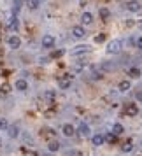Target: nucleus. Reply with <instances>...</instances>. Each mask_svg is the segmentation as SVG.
I'll return each mask as SVG.
<instances>
[{"instance_id": "obj_1", "label": "nucleus", "mask_w": 142, "mask_h": 156, "mask_svg": "<svg viewBox=\"0 0 142 156\" xmlns=\"http://www.w3.org/2000/svg\"><path fill=\"white\" fill-rule=\"evenodd\" d=\"M121 49H123V42L119 39H114L107 44V55H118V53H121Z\"/></svg>"}, {"instance_id": "obj_2", "label": "nucleus", "mask_w": 142, "mask_h": 156, "mask_svg": "<svg viewBox=\"0 0 142 156\" xmlns=\"http://www.w3.org/2000/svg\"><path fill=\"white\" fill-rule=\"evenodd\" d=\"M125 114L130 116V118H135V116L139 114V107H137V104H135V102L126 104V105H125Z\"/></svg>"}, {"instance_id": "obj_3", "label": "nucleus", "mask_w": 142, "mask_h": 156, "mask_svg": "<svg viewBox=\"0 0 142 156\" xmlns=\"http://www.w3.org/2000/svg\"><path fill=\"white\" fill-rule=\"evenodd\" d=\"M62 133H63L65 137H74V135L77 133V130H76V126H74V125H70V123H65L63 126H62Z\"/></svg>"}, {"instance_id": "obj_4", "label": "nucleus", "mask_w": 142, "mask_h": 156, "mask_svg": "<svg viewBox=\"0 0 142 156\" xmlns=\"http://www.w3.org/2000/svg\"><path fill=\"white\" fill-rule=\"evenodd\" d=\"M55 42H56V39L53 35H44L42 37V48H46V49H51V48H55Z\"/></svg>"}, {"instance_id": "obj_5", "label": "nucleus", "mask_w": 142, "mask_h": 156, "mask_svg": "<svg viewBox=\"0 0 142 156\" xmlns=\"http://www.w3.org/2000/svg\"><path fill=\"white\" fill-rule=\"evenodd\" d=\"M142 7V4L139 2V0H128L126 2V9L130 11V12H139Z\"/></svg>"}, {"instance_id": "obj_6", "label": "nucleus", "mask_w": 142, "mask_h": 156, "mask_svg": "<svg viewBox=\"0 0 142 156\" xmlns=\"http://www.w3.org/2000/svg\"><path fill=\"white\" fill-rule=\"evenodd\" d=\"M7 44H9L11 49H20V46H21V39H20L18 35H11L7 39Z\"/></svg>"}, {"instance_id": "obj_7", "label": "nucleus", "mask_w": 142, "mask_h": 156, "mask_svg": "<svg viewBox=\"0 0 142 156\" xmlns=\"http://www.w3.org/2000/svg\"><path fill=\"white\" fill-rule=\"evenodd\" d=\"M7 28L11 30V32H18V30H20V21H18V18H16V16H11V18H9Z\"/></svg>"}, {"instance_id": "obj_8", "label": "nucleus", "mask_w": 142, "mask_h": 156, "mask_svg": "<svg viewBox=\"0 0 142 156\" xmlns=\"http://www.w3.org/2000/svg\"><path fill=\"white\" fill-rule=\"evenodd\" d=\"M58 86L62 88V90H69L72 86V77L70 76H67V77H60L58 79Z\"/></svg>"}, {"instance_id": "obj_9", "label": "nucleus", "mask_w": 142, "mask_h": 156, "mask_svg": "<svg viewBox=\"0 0 142 156\" xmlns=\"http://www.w3.org/2000/svg\"><path fill=\"white\" fill-rule=\"evenodd\" d=\"M7 135H9V139H18L20 137V126L18 125H9Z\"/></svg>"}, {"instance_id": "obj_10", "label": "nucleus", "mask_w": 142, "mask_h": 156, "mask_svg": "<svg viewBox=\"0 0 142 156\" xmlns=\"http://www.w3.org/2000/svg\"><path fill=\"white\" fill-rule=\"evenodd\" d=\"M72 35L76 37V39H84L86 37V30H84V27H74L72 28Z\"/></svg>"}, {"instance_id": "obj_11", "label": "nucleus", "mask_w": 142, "mask_h": 156, "mask_svg": "<svg viewBox=\"0 0 142 156\" xmlns=\"http://www.w3.org/2000/svg\"><path fill=\"white\" fill-rule=\"evenodd\" d=\"M91 48L90 46H76V48H72V55H86V53H90Z\"/></svg>"}, {"instance_id": "obj_12", "label": "nucleus", "mask_w": 142, "mask_h": 156, "mask_svg": "<svg viewBox=\"0 0 142 156\" xmlns=\"http://www.w3.org/2000/svg\"><path fill=\"white\" fill-rule=\"evenodd\" d=\"M14 88L18 91H27V90H28V81H27V79H18L14 83Z\"/></svg>"}, {"instance_id": "obj_13", "label": "nucleus", "mask_w": 142, "mask_h": 156, "mask_svg": "<svg viewBox=\"0 0 142 156\" xmlns=\"http://www.w3.org/2000/svg\"><path fill=\"white\" fill-rule=\"evenodd\" d=\"M77 130V133H81L83 137H88V135L91 133L90 132V126H88V123H79V126L76 128Z\"/></svg>"}, {"instance_id": "obj_14", "label": "nucleus", "mask_w": 142, "mask_h": 156, "mask_svg": "<svg viewBox=\"0 0 142 156\" xmlns=\"http://www.w3.org/2000/svg\"><path fill=\"white\" fill-rule=\"evenodd\" d=\"M81 23H83V27L91 25L93 23V14L91 12H83V14H81Z\"/></svg>"}, {"instance_id": "obj_15", "label": "nucleus", "mask_w": 142, "mask_h": 156, "mask_svg": "<svg viewBox=\"0 0 142 156\" xmlns=\"http://www.w3.org/2000/svg\"><path fill=\"white\" fill-rule=\"evenodd\" d=\"M60 149H62V144H60L58 140H49L48 142V151H49V153H58Z\"/></svg>"}, {"instance_id": "obj_16", "label": "nucleus", "mask_w": 142, "mask_h": 156, "mask_svg": "<svg viewBox=\"0 0 142 156\" xmlns=\"http://www.w3.org/2000/svg\"><path fill=\"white\" fill-rule=\"evenodd\" d=\"M104 142H105V137H104V135L97 133V135H93V137H91V144L95 146V147H100Z\"/></svg>"}, {"instance_id": "obj_17", "label": "nucleus", "mask_w": 142, "mask_h": 156, "mask_svg": "<svg viewBox=\"0 0 142 156\" xmlns=\"http://www.w3.org/2000/svg\"><path fill=\"white\" fill-rule=\"evenodd\" d=\"M142 76V72L139 67H130L128 69V77H132V79H139Z\"/></svg>"}, {"instance_id": "obj_18", "label": "nucleus", "mask_w": 142, "mask_h": 156, "mask_svg": "<svg viewBox=\"0 0 142 156\" xmlns=\"http://www.w3.org/2000/svg\"><path fill=\"white\" fill-rule=\"evenodd\" d=\"M130 88H132V83H130V81H128V79H125V81H121L119 84H118V90H119L121 93L128 91V90H130Z\"/></svg>"}, {"instance_id": "obj_19", "label": "nucleus", "mask_w": 142, "mask_h": 156, "mask_svg": "<svg viewBox=\"0 0 142 156\" xmlns=\"http://www.w3.org/2000/svg\"><path fill=\"white\" fill-rule=\"evenodd\" d=\"M133 151V142L132 140H126L121 144V153H132Z\"/></svg>"}, {"instance_id": "obj_20", "label": "nucleus", "mask_w": 142, "mask_h": 156, "mask_svg": "<svg viewBox=\"0 0 142 156\" xmlns=\"http://www.w3.org/2000/svg\"><path fill=\"white\" fill-rule=\"evenodd\" d=\"M39 5H41V0H27V7L30 11H37Z\"/></svg>"}, {"instance_id": "obj_21", "label": "nucleus", "mask_w": 142, "mask_h": 156, "mask_svg": "<svg viewBox=\"0 0 142 156\" xmlns=\"http://www.w3.org/2000/svg\"><path fill=\"white\" fill-rule=\"evenodd\" d=\"M44 98H46V102H53V100L56 98V93L53 91V90H46L44 91Z\"/></svg>"}, {"instance_id": "obj_22", "label": "nucleus", "mask_w": 142, "mask_h": 156, "mask_svg": "<svg viewBox=\"0 0 142 156\" xmlns=\"http://www.w3.org/2000/svg\"><path fill=\"white\" fill-rule=\"evenodd\" d=\"M98 14H100V18H102V20H107V18L111 16V11H109L107 7H100L98 9Z\"/></svg>"}, {"instance_id": "obj_23", "label": "nucleus", "mask_w": 142, "mask_h": 156, "mask_svg": "<svg viewBox=\"0 0 142 156\" xmlns=\"http://www.w3.org/2000/svg\"><path fill=\"white\" fill-rule=\"evenodd\" d=\"M125 132V126L121 125V123H116L112 126V133H116V135H119V133H123Z\"/></svg>"}, {"instance_id": "obj_24", "label": "nucleus", "mask_w": 142, "mask_h": 156, "mask_svg": "<svg viewBox=\"0 0 142 156\" xmlns=\"http://www.w3.org/2000/svg\"><path fill=\"white\" fill-rule=\"evenodd\" d=\"M7 128H9V121L4 116H0V130H7Z\"/></svg>"}, {"instance_id": "obj_25", "label": "nucleus", "mask_w": 142, "mask_h": 156, "mask_svg": "<svg viewBox=\"0 0 142 156\" xmlns=\"http://www.w3.org/2000/svg\"><path fill=\"white\" fill-rule=\"evenodd\" d=\"M105 137V142H109V144H116V133H107L104 135Z\"/></svg>"}, {"instance_id": "obj_26", "label": "nucleus", "mask_w": 142, "mask_h": 156, "mask_svg": "<svg viewBox=\"0 0 142 156\" xmlns=\"http://www.w3.org/2000/svg\"><path fill=\"white\" fill-rule=\"evenodd\" d=\"M95 42H98V44L105 42V35H104V34H98V35L95 37Z\"/></svg>"}, {"instance_id": "obj_27", "label": "nucleus", "mask_w": 142, "mask_h": 156, "mask_svg": "<svg viewBox=\"0 0 142 156\" xmlns=\"http://www.w3.org/2000/svg\"><path fill=\"white\" fill-rule=\"evenodd\" d=\"M63 53H65V51H62V49H60V51H55V53L51 55V58H60L62 55H63Z\"/></svg>"}, {"instance_id": "obj_28", "label": "nucleus", "mask_w": 142, "mask_h": 156, "mask_svg": "<svg viewBox=\"0 0 142 156\" xmlns=\"http://www.w3.org/2000/svg\"><path fill=\"white\" fill-rule=\"evenodd\" d=\"M135 46H137L139 49H142V37H137V41H135Z\"/></svg>"}, {"instance_id": "obj_29", "label": "nucleus", "mask_w": 142, "mask_h": 156, "mask_svg": "<svg viewBox=\"0 0 142 156\" xmlns=\"http://www.w3.org/2000/svg\"><path fill=\"white\" fill-rule=\"evenodd\" d=\"M135 98L139 100V102H142V91H137V93H135Z\"/></svg>"}, {"instance_id": "obj_30", "label": "nucleus", "mask_w": 142, "mask_h": 156, "mask_svg": "<svg viewBox=\"0 0 142 156\" xmlns=\"http://www.w3.org/2000/svg\"><path fill=\"white\" fill-rule=\"evenodd\" d=\"M53 154V153H49V151H48V153H44V154H41V156H51Z\"/></svg>"}, {"instance_id": "obj_31", "label": "nucleus", "mask_w": 142, "mask_h": 156, "mask_svg": "<svg viewBox=\"0 0 142 156\" xmlns=\"http://www.w3.org/2000/svg\"><path fill=\"white\" fill-rule=\"evenodd\" d=\"M30 156H37V154H35V153H30Z\"/></svg>"}, {"instance_id": "obj_32", "label": "nucleus", "mask_w": 142, "mask_h": 156, "mask_svg": "<svg viewBox=\"0 0 142 156\" xmlns=\"http://www.w3.org/2000/svg\"><path fill=\"white\" fill-rule=\"evenodd\" d=\"M0 147H2V137H0Z\"/></svg>"}, {"instance_id": "obj_33", "label": "nucleus", "mask_w": 142, "mask_h": 156, "mask_svg": "<svg viewBox=\"0 0 142 156\" xmlns=\"http://www.w3.org/2000/svg\"><path fill=\"white\" fill-rule=\"evenodd\" d=\"M139 27H140V28H142V21H140V23H139Z\"/></svg>"}, {"instance_id": "obj_34", "label": "nucleus", "mask_w": 142, "mask_h": 156, "mask_svg": "<svg viewBox=\"0 0 142 156\" xmlns=\"http://www.w3.org/2000/svg\"><path fill=\"white\" fill-rule=\"evenodd\" d=\"M140 146H142V144H140Z\"/></svg>"}]
</instances>
